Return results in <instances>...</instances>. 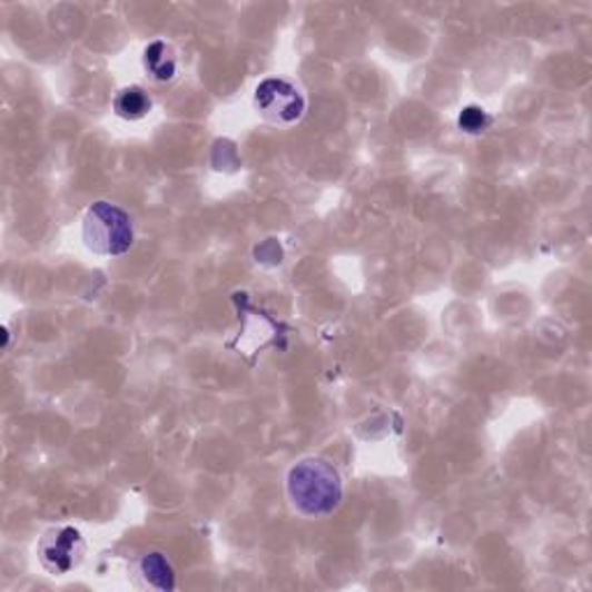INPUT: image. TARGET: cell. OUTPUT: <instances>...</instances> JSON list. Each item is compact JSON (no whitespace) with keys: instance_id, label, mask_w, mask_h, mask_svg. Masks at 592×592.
<instances>
[{"instance_id":"obj_1","label":"cell","mask_w":592,"mask_h":592,"mask_svg":"<svg viewBox=\"0 0 592 592\" xmlns=\"http://www.w3.org/2000/svg\"><path fill=\"white\" fill-rule=\"evenodd\" d=\"M292 507L310 519L334 514L343 502L341 472L324 458H304L287 472Z\"/></svg>"},{"instance_id":"obj_7","label":"cell","mask_w":592,"mask_h":592,"mask_svg":"<svg viewBox=\"0 0 592 592\" xmlns=\"http://www.w3.org/2000/svg\"><path fill=\"white\" fill-rule=\"evenodd\" d=\"M139 576L144 579V583L148 588H156V590H174L176 588L174 568L169 565V560L158 551L146 553L139 560Z\"/></svg>"},{"instance_id":"obj_2","label":"cell","mask_w":592,"mask_h":592,"mask_svg":"<svg viewBox=\"0 0 592 592\" xmlns=\"http://www.w3.org/2000/svg\"><path fill=\"white\" fill-rule=\"evenodd\" d=\"M86 248L100 257H121L135 246V225L128 211L111 201H96L83 214Z\"/></svg>"},{"instance_id":"obj_5","label":"cell","mask_w":592,"mask_h":592,"mask_svg":"<svg viewBox=\"0 0 592 592\" xmlns=\"http://www.w3.org/2000/svg\"><path fill=\"white\" fill-rule=\"evenodd\" d=\"M141 66L146 75L158 83H167L179 72V56H176L174 47L167 45L165 40H154L144 49Z\"/></svg>"},{"instance_id":"obj_4","label":"cell","mask_w":592,"mask_h":592,"mask_svg":"<svg viewBox=\"0 0 592 592\" xmlns=\"http://www.w3.org/2000/svg\"><path fill=\"white\" fill-rule=\"evenodd\" d=\"M83 558H86V542L77 527L70 525L49 527L40 537L38 560L40 565L53 576L75 572L83 562Z\"/></svg>"},{"instance_id":"obj_8","label":"cell","mask_w":592,"mask_h":592,"mask_svg":"<svg viewBox=\"0 0 592 592\" xmlns=\"http://www.w3.org/2000/svg\"><path fill=\"white\" fill-rule=\"evenodd\" d=\"M489 126H491V116L486 114V109L477 105L465 107L458 116V128L467 135H482Z\"/></svg>"},{"instance_id":"obj_6","label":"cell","mask_w":592,"mask_h":592,"mask_svg":"<svg viewBox=\"0 0 592 592\" xmlns=\"http://www.w3.org/2000/svg\"><path fill=\"white\" fill-rule=\"evenodd\" d=\"M154 109V100L141 86H128L124 91H118L114 98V111L121 116L124 121H141Z\"/></svg>"},{"instance_id":"obj_3","label":"cell","mask_w":592,"mask_h":592,"mask_svg":"<svg viewBox=\"0 0 592 592\" xmlns=\"http://www.w3.org/2000/svg\"><path fill=\"white\" fill-rule=\"evenodd\" d=\"M253 105L264 121L274 126H294L306 114V96L302 93V88L283 77L259 81Z\"/></svg>"}]
</instances>
